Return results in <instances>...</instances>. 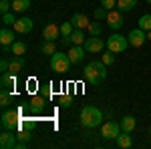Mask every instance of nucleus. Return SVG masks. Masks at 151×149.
I'll list each match as a JSON object with an SVG mask.
<instances>
[{
  "label": "nucleus",
  "instance_id": "obj_35",
  "mask_svg": "<svg viewBox=\"0 0 151 149\" xmlns=\"http://www.w3.org/2000/svg\"><path fill=\"white\" fill-rule=\"evenodd\" d=\"M0 71H2V73H8V71H10V60L6 58V55L0 58Z\"/></svg>",
  "mask_w": 151,
  "mask_h": 149
},
{
  "label": "nucleus",
  "instance_id": "obj_40",
  "mask_svg": "<svg viewBox=\"0 0 151 149\" xmlns=\"http://www.w3.org/2000/svg\"><path fill=\"white\" fill-rule=\"evenodd\" d=\"M26 145H28L26 141H16V147H14V149H24Z\"/></svg>",
  "mask_w": 151,
  "mask_h": 149
},
{
  "label": "nucleus",
  "instance_id": "obj_5",
  "mask_svg": "<svg viewBox=\"0 0 151 149\" xmlns=\"http://www.w3.org/2000/svg\"><path fill=\"white\" fill-rule=\"evenodd\" d=\"M127 46H129V38H127V36H123V35H117V32H115V35H111V36H109V40H107V48L113 50L115 55L125 53Z\"/></svg>",
  "mask_w": 151,
  "mask_h": 149
},
{
  "label": "nucleus",
  "instance_id": "obj_3",
  "mask_svg": "<svg viewBox=\"0 0 151 149\" xmlns=\"http://www.w3.org/2000/svg\"><path fill=\"white\" fill-rule=\"evenodd\" d=\"M70 58H69V53H60V50H57L55 55H50V69L55 71V73H67V71L70 69Z\"/></svg>",
  "mask_w": 151,
  "mask_h": 149
},
{
  "label": "nucleus",
  "instance_id": "obj_34",
  "mask_svg": "<svg viewBox=\"0 0 151 149\" xmlns=\"http://www.w3.org/2000/svg\"><path fill=\"white\" fill-rule=\"evenodd\" d=\"M16 137H18V141H30V131H26V129H20L18 133H16Z\"/></svg>",
  "mask_w": 151,
  "mask_h": 149
},
{
  "label": "nucleus",
  "instance_id": "obj_42",
  "mask_svg": "<svg viewBox=\"0 0 151 149\" xmlns=\"http://www.w3.org/2000/svg\"><path fill=\"white\" fill-rule=\"evenodd\" d=\"M145 2H147V4H151V0H145Z\"/></svg>",
  "mask_w": 151,
  "mask_h": 149
},
{
  "label": "nucleus",
  "instance_id": "obj_28",
  "mask_svg": "<svg viewBox=\"0 0 151 149\" xmlns=\"http://www.w3.org/2000/svg\"><path fill=\"white\" fill-rule=\"evenodd\" d=\"M35 127H36V119H32V117H30V119H20V127H18V129H26V131H32Z\"/></svg>",
  "mask_w": 151,
  "mask_h": 149
},
{
  "label": "nucleus",
  "instance_id": "obj_29",
  "mask_svg": "<svg viewBox=\"0 0 151 149\" xmlns=\"http://www.w3.org/2000/svg\"><path fill=\"white\" fill-rule=\"evenodd\" d=\"M73 30H75V26H73L70 20L60 24V35H63V36H70V35H73Z\"/></svg>",
  "mask_w": 151,
  "mask_h": 149
},
{
  "label": "nucleus",
  "instance_id": "obj_24",
  "mask_svg": "<svg viewBox=\"0 0 151 149\" xmlns=\"http://www.w3.org/2000/svg\"><path fill=\"white\" fill-rule=\"evenodd\" d=\"M70 40H73V45H85L87 36H85V32H83V28H75L73 35H70Z\"/></svg>",
  "mask_w": 151,
  "mask_h": 149
},
{
  "label": "nucleus",
  "instance_id": "obj_22",
  "mask_svg": "<svg viewBox=\"0 0 151 149\" xmlns=\"http://www.w3.org/2000/svg\"><path fill=\"white\" fill-rule=\"evenodd\" d=\"M26 50H28L26 42H22V40H14V42H12V55H16V57H24Z\"/></svg>",
  "mask_w": 151,
  "mask_h": 149
},
{
  "label": "nucleus",
  "instance_id": "obj_19",
  "mask_svg": "<svg viewBox=\"0 0 151 149\" xmlns=\"http://www.w3.org/2000/svg\"><path fill=\"white\" fill-rule=\"evenodd\" d=\"M45 105H47L45 97H32L30 103H28V109H30L32 113H40V111H45Z\"/></svg>",
  "mask_w": 151,
  "mask_h": 149
},
{
  "label": "nucleus",
  "instance_id": "obj_14",
  "mask_svg": "<svg viewBox=\"0 0 151 149\" xmlns=\"http://www.w3.org/2000/svg\"><path fill=\"white\" fill-rule=\"evenodd\" d=\"M70 22H73L75 28H89L91 20H89V16H87V14L77 12V14H73V16H70Z\"/></svg>",
  "mask_w": 151,
  "mask_h": 149
},
{
  "label": "nucleus",
  "instance_id": "obj_36",
  "mask_svg": "<svg viewBox=\"0 0 151 149\" xmlns=\"http://www.w3.org/2000/svg\"><path fill=\"white\" fill-rule=\"evenodd\" d=\"M101 6L107 10H113V8H117V0H101Z\"/></svg>",
  "mask_w": 151,
  "mask_h": 149
},
{
  "label": "nucleus",
  "instance_id": "obj_20",
  "mask_svg": "<svg viewBox=\"0 0 151 149\" xmlns=\"http://www.w3.org/2000/svg\"><path fill=\"white\" fill-rule=\"evenodd\" d=\"M115 141H117V145H119L121 149H127V147H131V145H133L131 135H129V133H125V131H121V133H119V137H117Z\"/></svg>",
  "mask_w": 151,
  "mask_h": 149
},
{
  "label": "nucleus",
  "instance_id": "obj_21",
  "mask_svg": "<svg viewBox=\"0 0 151 149\" xmlns=\"http://www.w3.org/2000/svg\"><path fill=\"white\" fill-rule=\"evenodd\" d=\"M135 6H137V0H117V8L121 12H131L135 10Z\"/></svg>",
  "mask_w": 151,
  "mask_h": 149
},
{
  "label": "nucleus",
  "instance_id": "obj_33",
  "mask_svg": "<svg viewBox=\"0 0 151 149\" xmlns=\"http://www.w3.org/2000/svg\"><path fill=\"white\" fill-rule=\"evenodd\" d=\"M107 8H103V6H101V8H97V10H95V20H105V18H107Z\"/></svg>",
  "mask_w": 151,
  "mask_h": 149
},
{
  "label": "nucleus",
  "instance_id": "obj_23",
  "mask_svg": "<svg viewBox=\"0 0 151 149\" xmlns=\"http://www.w3.org/2000/svg\"><path fill=\"white\" fill-rule=\"evenodd\" d=\"M30 8V0H12V10L14 12H26Z\"/></svg>",
  "mask_w": 151,
  "mask_h": 149
},
{
  "label": "nucleus",
  "instance_id": "obj_18",
  "mask_svg": "<svg viewBox=\"0 0 151 149\" xmlns=\"http://www.w3.org/2000/svg\"><path fill=\"white\" fill-rule=\"evenodd\" d=\"M24 65H26V60H24V57H14L10 58V73H14V75H18V73H22L24 71Z\"/></svg>",
  "mask_w": 151,
  "mask_h": 149
},
{
  "label": "nucleus",
  "instance_id": "obj_41",
  "mask_svg": "<svg viewBox=\"0 0 151 149\" xmlns=\"http://www.w3.org/2000/svg\"><path fill=\"white\" fill-rule=\"evenodd\" d=\"M147 40H151V30H147Z\"/></svg>",
  "mask_w": 151,
  "mask_h": 149
},
{
  "label": "nucleus",
  "instance_id": "obj_16",
  "mask_svg": "<svg viewBox=\"0 0 151 149\" xmlns=\"http://www.w3.org/2000/svg\"><path fill=\"white\" fill-rule=\"evenodd\" d=\"M0 87L2 89H14L16 87V75L14 73H2V77H0Z\"/></svg>",
  "mask_w": 151,
  "mask_h": 149
},
{
  "label": "nucleus",
  "instance_id": "obj_27",
  "mask_svg": "<svg viewBox=\"0 0 151 149\" xmlns=\"http://www.w3.org/2000/svg\"><path fill=\"white\" fill-rule=\"evenodd\" d=\"M137 24H139V28H143L145 32L151 30V14H143L139 20H137Z\"/></svg>",
  "mask_w": 151,
  "mask_h": 149
},
{
  "label": "nucleus",
  "instance_id": "obj_2",
  "mask_svg": "<svg viewBox=\"0 0 151 149\" xmlns=\"http://www.w3.org/2000/svg\"><path fill=\"white\" fill-rule=\"evenodd\" d=\"M85 79L87 83H91V85H101L107 77V65H105L103 60H91L87 67H85Z\"/></svg>",
  "mask_w": 151,
  "mask_h": 149
},
{
  "label": "nucleus",
  "instance_id": "obj_37",
  "mask_svg": "<svg viewBox=\"0 0 151 149\" xmlns=\"http://www.w3.org/2000/svg\"><path fill=\"white\" fill-rule=\"evenodd\" d=\"M10 8H12V2H8V0H2V2H0V12H2V14L10 12Z\"/></svg>",
  "mask_w": 151,
  "mask_h": 149
},
{
  "label": "nucleus",
  "instance_id": "obj_4",
  "mask_svg": "<svg viewBox=\"0 0 151 149\" xmlns=\"http://www.w3.org/2000/svg\"><path fill=\"white\" fill-rule=\"evenodd\" d=\"M0 125L2 129H18L20 127V109H6L2 113V119H0Z\"/></svg>",
  "mask_w": 151,
  "mask_h": 149
},
{
  "label": "nucleus",
  "instance_id": "obj_26",
  "mask_svg": "<svg viewBox=\"0 0 151 149\" xmlns=\"http://www.w3.org/2000/svg\"><path fill=\"white\" fill-rule=\"evenodd\" d=\"M10 101H12L10 89H2V91H0V105H2V107H8V105H10Z\"/></svg>",
  "mask_w": 151,
  "mask_h": 149
},
{
  "label": "nucleus",
  "instance_id": "obj_15",
  "mask_svg": "<svg viewBox=\"0 0 151 149\" xmlns=\"http://www.w3.org/2000/svg\"><path fill=\"white\" fill-rule=\"evenodd\" d=\"M14 32H16L14 28L10 30L8 26H4V28L0 30V45H2V46H12L14 38H16V36H14Z\"/></svg>",
  "mask_w": 151,
  "mask_h": 149
},
{
  "label": "nucleus",
  "instance_id": "obj_38",
  "mask_svg": "<svg viewBox=\"0 0 151 149\" xmlns=\"http://www.w3.org/2000/svg\"><path fill=\"white\" fill-rule=\"evenodd\" d=\"M70 105H73L70 95H63V97H60V107H65V109H67V107H70Z\"/></svg>",
  "mask_w": 151,
  "mask_h": 149
},
{
  "label": "nucleus",
  "instance_id": "obj_31",
  "mask_svg": "<svg viewBox=\"0 0 151 149\" xmlns=\"http://www.w3.org/2000/svg\"><path fill=\"white\" fill-rule=\"evenodd\" d=\"M101 60H103V63L107 65V67H109V65H113V63H115V53L107 48V53H105L103 57H101Z\"/></svg>",
  "mask_w": 151,
  "mask_h": 149
},
{
  "label": "nucleus",
  "instance_id": "obj_17",
  "mask_svg": "<svg viewBox=\"0 0 151 149\" xmlns=\"http://www.w3.org/2000/svg\"><path fill=\"white\" fill-rule=\"evenodd\" d=\"M135 127H137V121H135L133 115H125V117L121 119V129H123L125 133H133Z\"/></svg>",
  "mask_w": 151,
  "mask_h": 149
},
{
  "label": "nucleus",
  "instance_id": "obj_12",
  "mask_svg": "<svg viewBox=\"0 0 151 149\" xmlns=\"http://www.w3.org/2000/svg\"><path fill=\"white\" fill-rule=\"evenodd\" d=\"M60 36H63L60 35V28H58L55 22H48L47 26L42 28V38H45V40H52V42H55V40L60 38Z\"/></svg>",
  "mask_w": 151,
  "mask_h": 149
},
{
  "label": "nucleus",
  "instance_id": "obj_6",
  "mask_svg": "<svg viewBox=\"0 0 151 149\" xmlns=\"http://www.w3.org/2000/svg\"><path fill=\"white\" fill-rule=\"evenodd\" d=\"M105 22L109 24V28H113V30H119L123 22H125V18H123V12L119 10V8H113V10L107 12V18H105Z\"/></svg>",
  "mask_w": 151,
  "mask_h": 149
},
{
  "label": "nucleus",
  "instance_id": "obj_9",
  "mask_svg": "<svg viewBox=\"0 0 151 149\" xmlns=\"http://www.w3.org/2000/svg\"><path fill=\"white\" fill-rule=\"evenodd\" d=\"M121 131H123V129H121V123H115V121H107V123H103V127H101V135H103L105 139H117Z\"/></svg>",
  "mask_w": 151,
  "mask_h": 149
},
{
  "label": "nucleus",
  "instance_id": "obj_25",
  "mask_svg": "<svg viewBox=\"0 0 151 149\" xmlns=\"http://www.w3.org/2000/svg\"><path fill=\"white\" fill-rule=\"evenodd\" d=\"M40 53H42V55H55V53H57V46H55L52 40H45L42 46H40Z\"/></svg>",
  "mask_w": 151,
  "mask_h": 149
},
{
  "label": "nucleus",
  "instance_id": "obj_13",
  "mask_svg": "<svg viewBox=\"0 0 151 149\" xmlns=\"http://www.w3.org/2000/svg\"><path fill=\"white\" fill-rule=\"evenodd\" d=\"M32 26H35V22H32L30 18H18L12 28H14L16 32H20V35H28V32L32 30Z\"/></svg>",
  "mask_w": 151,
  "mask_h": 149
},
{
  "label": "nucleus",
  "instance_id": "obj_32",
  "mask_svg": "<svg viewBox=\"0 0 151 149\" xmlns=\"http://www.w3.org/2000/svg\"><path fill=\"white\" fill-rule=\"evenodd\" d=\"M14 22H16V18H14V14H12V12L2 14V24H4V26H14Z\"/></svg>",
  "mask_w": 151,
  "mask_h": 149
},
{
  "label": "nucleus",
  "instance_id": "obj_39",
  "mask_svg": "<svg viewBox=\"0 0 151 149\" xmlns=\"http://www.w3.org/2000/svg\"><path fill=\"white\" fill-rule=\"evenodd\" d=\"M60 45H63V46H70V45H73L70 36H60Z\"/></svg>",
  "mask_w": 151,
  "mask_h": 149
},
{
  "label": "nucleus",
  "instance_id": "obj_11",
  "mask_svg": "<svg viewBox=\"0 0 151 149\" xmlns=\"http://www.w3.org/2000/svg\"><path fill=\"white\" fill-rule=\"evenodd\" d=\"M85 55H87V50H85V46H83V45H73L69 48V58H70V63H73V65L83 63Z\"/></svg>",
  "mask_w": 151,
  "mask_h": 149
},
{
  "label": "nucleus",
  "instance_id": "obj_43",
  "mask_svg": "<svg viewBox=\"0 0 151 149\" xmlns=\"http://www.w3.org/2000/svg\"><path fill=\"white\" fill-rule=\"evenodd\" d=\"M149 135H151V125H149Z\"/></svg>",
  "mask_w": 151,
  "mask_h": 149
},
{
  "label": "nucleus",
  "instance_id": "obj_1",
  "mask_svg": "<svg viewBox=\"0 0 151 149\" xmlns=\"http://www.w3.org/2000/svg\"><path fill=\"white\" fill-rule=\"evenodd\" d=\"M79 119H81V125L85 129H95V127H99L103 123V111L95 105H85L81 109Z\"/></svg>",
  "mask_w": 151,
  "mask_h": 149
},
{
  "label": "nucleus",
  "instance_id": "obj_30",
  "mask_svg": "<svg viewBox=\"0 0 151 149\" xmlns=\"http://www.w3.org/2000/svg\"><path fill=\"white\" fill-rule=\"evenodd\" d=\"M89 32H91V36H101L103 26H101L99 22H91V24H89Z\"/></svg>",
  "mask_w": 151,
  "mask_h": 149
},
{
  "label": "nucleus",
  "instance_id": "obj_8",
  "mask_svg": "<svg viewBox=\"0 0 151 149\" xmlns=\"http://www.w3.org/2000/svg\"><path fill=\"white\" fill-rule=\"evenodd\" d=\"M83 46H85V50H87L89 55H99L105 46H107V42H105L103 38H99V36H91V38L85 40V45H83Z\"/></svg>",
  "mask_w": 151,
  "mask_h": 149
},
{
  "label": "nucleus",
  "instance_id": "obj_7",
  "mask_svg": "<svg viewBox=\"0 0 151 149\" xmlns=\"http://www.w3.org/2000/svg\"><path fill=\"white\" fill-rule=\"evenodd\" d=\"M127 38H129V45L131 46H135V48H141V46L147 42V32L143 30V28H133L131 32L127 35Z\"/></svg>",
  "mask_w": 151,
  "mask_h": 149
},
{
  "label": "nucleus",
  "instance_id": "obj_10",
  "mask_svg": "<svg viewBox=\"0 0 151 149\" xmlns=\"http://www.w3.org/2000/svg\"><path fill=\"white\" fill-rule=\"evenodd\" d=\"M16 133L10 131V129H2V133H0V147L2 149H14L16 147Z\"/></svg>",
  "mask_w": 151,
  "mask_h": 149
}]
</instances>
